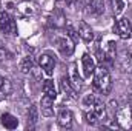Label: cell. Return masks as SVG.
Instances as JSON below:
<instances>
[{
  "label": "cell",
  "instance_id": "1",
  "mask_svg": "<svg viewBox=\"0 0 132 131\" xmlns=\"http://www.w3.org/2000/svg\"><path fill=\"white\" fill-rule=\"evenodd\" d=\"M111 88H112V80H111L109 69L103 65L95 68V71H94V90L98 91L100 94L106 96V94H109Z\"/></svg>",
  "mask_w": 132,
  "mask_h": 131
},
{
  "label": "cell",
  "instance_id": "2",
  "mask_svg": "<svg viewBox=\"0 0 132 131\" xmlns=\"http://www.w3.org/2000/svg\"><path fill=\"white\" fill-rule=\"evenodd\" d=\"M0 31L3 34H6V35H15L17 34L15 20L6 11H2L0 12Z\"/></svg>",
  "mask_w": 132,
  "mask_h": 131
},
{
  "label": "cell",
  "instance_id": "3",
  "mask_svg": "<svg viewBox=\"0 0 132 131\" xmlns=\"http://www.w3.org/2000/svg\"><path fill=\"white\" fill-rule=\"evenodd\" d=\"M115 119H117L118 128H123V130H131L132 128V110L129 106L118 110L115 114Z\"/></svg>",
  "mask_w": 132,
  "mask_h": 131
},
{
  "label": "cell",
  "instance_id": "4",
  "mask_svg": "<svg viewBox=\"0 0 132 131\" xmlns=\"http://www.w3.org/2000/svg\"><path fill=\"white\" fill-rule=\"evenodd\" d=\"M55 46L63 56H71L74 53V40L68 34L55 37Z\"/></svg>",
  "mask_w": 132,
  "mask_h": 131
},
{
  "label": "cell",
  "instance_id": "5",
  "mask_svg": "<svg viewBox=\"0 0 132 131\" xmlns=\"http://www.w3.org/2000/svg\"><path fill=\"white\" fill-rule=\"evenodd\" d=\"M114 33L117 34L118 37H121L123 40H128L132 37V28L131 23L128 19H118L114 25Z\"/></svg>",
  "mask_w": 132,
  "mask_h": 131
},
{
  "label": "cell",
  "instance_id": "6",
  "mask_svg": "<svg viewBox=\"0 0 132 131\" xmlns=\"http://www.w3.org/2000/svg\"><path fill=\"white\" fill-rule=\"evenodd\" d=\"M17 11H19V14L20 16H23V17H34V16H37V12H38V6L31 2V0H25V2H22L19 6H17Z\"/></svg>",
  "mask_w": 132,
  "mask_h": 131
},
{
  "label": "cell",
  "instance_id": "7",
  "mask_svg": "<svg viewBox=\"0 0 132 131\" xmlns=\"http://www.w3.org/2000/svg\"><path fill=\"white\" fill-rule=\"evenodd\" d=\"M38 63H40V68L45 71L46 76H52L54 66H55V59H54L51 54H48V53L42 54V56L38 57Z\"/></svg>",
  "mask_w": 132,
  "mask_h": 131
},
{
  "label": "cell",
  "instance_id": "8",
  "mask_svg": "<svg viewBox=\"0 0 132 131\" xmlns=\"http://www.w3.org/2000/svg\"><path fill=\"white\" fill-rule=\"evenodd\" d=\"M120 68L125 76L132 79V51H125L120 59Z\"/></svg>",
  "mask_w": 132,
  "mask_h": 131
},
{
  "label": "cell",
  "instance_id": "9",
  "mask_svg": "<svg viewBox=\"0 0 132 131\" xmlns=\"http://www.w3.org/2000/svg\"><path fill=\"white\" fill-rule=\"evenodd\" d=\"M40 106H42V114L46 117H52L54 116V97L45 94L40 100Z\"/></svg>",
  "mask_w": 132,
  "mask_h": 131
},
{
  "label": "cell",
  "instance_id": "10",
  "mask_svg": "<svg viewBox=\"0 0 132 131\" xmlns=\"http://www.w3.org/2000/svg\"><path fill=\"white\" fill-rule=\"evenodd\" d=\"M69 82H71V85H72V88L75 90V91H80L81 90V86H83V80H81V77L78 76V69H77V66L75 63H72V65L69 66Z\"/></svg>",
  "mask_w": 132,
  "mask_h": 131
},
{
  "label": "cell",
  "instance_id": "11",
  "mask_svg": "<svg viewBox=\"0 0 132 131\" xmlns=\"http://www.w3.org/2000/svg\"><path fill=\"white\" fill-rule=\"evenodd\" d=\"M81 66H83V76L85 77H91L94 76V71H95V62L94 59L89 56V54H83L81 56Z\"/></svg>",
  "mask_w": 132,
  "mask_h": 131
},
{
  "label": "cell",
  "instance_id": "12",
  "mask_svg": "<svg viewBox=\"0 0 132 131\" xmlns=\"http://www.w3.org/2000/svg\"><path fill=\"white\" fill-rule=\"evenodd\" d=\"M77 33L83 39V42H86V43H91L94 40V31H92V28L86 22H80L78 23V31Z\"/></svg>",
  "mask_w": 132,
  "mask_h": 131
},
{
  "label": "cell",
  "instance_id": "13",
  "mask_svg": "<svg viewBox=\"0 0 132 131\" xmlns=\"http://www.w3.org/2000/svg\"><path fill=\"white\" fill-rule=\"evenodd\" d=\"M60 88H62V93L65 94V97L68 99H77V91L72 88V85H71V82H69V77H66L63 76L62 79H60Z\"/></svg>",
  "mask_w": 132,
  "mask_h": 131
},
{
  "label": "cell",
  "instance_id": "14",
  "mask_svg": "<svg viewBox=\"0 0 132 131\" xmlns=\"http://www.w3.org/2000/svg\"><path fill=\"white\" fill-rule=\"evenodd\" d=\"M86 11L88 14H103L104 12V3L103 0H86Z\"/></svg>",
  "mask_w": 132,
  "mask_h": 131
},
{
  "label": "cell",
  "instance_id": "15",
  "mask_svg": "<svg viewBox=\"0 0 132 131\" xmlns=\"http://www.w3.org/2000/svg\"><path fill=\"white\" fill-rule=\"evenodd\" d=\"M0 123L6 128V130H15L19 127V119L9 113H5L0 116Z\"/></svg>",
  "mask_w": 132,
  "mask_h": 131
},
{
  "label": "cell",
  "instance_id": "16",
  "mask_svg": "<svg viewBox=\"0 0 132 131\" xmlns=\"http://www.w3.org/2000/svg\"><path fill=\"white\" fill-rule=\"evenodd\" d=\"M57 123H59L62 128H71V127H72V113H71L69 110H62V111L59 113Z\"/></svg>",
  "mask_w": 132,
  "mask_h": 131
},
{
  "label": "cell",
  "instance_id": "17",
  "mask_svg": "<svg viewBox=\"0 0 132 131\" xmlns=\"http://www.w3.org/2000/svg\"><path fill=\"white\" fill-rule=\"evenodd\" d=\"M34 60L31 56H26V57H23L22 59V62H20V71L23 72V74H29L31 71H32L34 68Z\"/></svg>",
  "mask_w": 132,
  "mask_h": 131
},
{
  "label": "cell",
  "instance_id": "18",
  "mask_svg": "<svg viewBox=\"0 0 132 131\" xmlns=\"http://www.w3.org/2000/svg\"><path fill=\"white\" fill-rule=\"evenodd\" d=\"M42 88H43V93L45 94H48V96H51V97H57V91H55V86H54V82L51 80V79H48V80H43V85H42Z\"/></svg>",
  "mask_w": 132,
  "mask_h": 131
},
{
  "label": "cell",
  "instance_id": "19",
  "mask_svg": "<svg viewBox=\"0 0 132 131\" xmlns=\"http://www.w3.org/2000/svg\"><path fill=\"white\" fill-rule=\"evenodd\" d=\"M85 117H86V122L89 123V125H97L100 122V117L98 114L94 111V110H91V111H88L86 114H85Z\"/></svg>",
  "mask_w": 132,
  "mask_h": 131
},
{
  "label": "cell",
  "instance_id": "20",
  "mask_svg": "<svg viewBox=\"0 0 132 131\" xmlns=\"http://www.w3.org/2000/svg\"><path fill=\"white\" fill-rule=\"evenodd\" d=\"M28 120H31V123H37L38 120V108L35 105H31L28 110Z\"/></svg>",
  "mask_w": 132,
  "mask_h": 131
},
{
  "label": "cell",
  "instance_id": "21",
  "mask_svg": "<svg viewBox=\"0 0 132 131\" xmlns=\"http://www.w3.org/2000/svg\"><path fill=\"white\" fill-rule=\"evenodd\" d=\"M111 2H112L114 14H115V16L121 14V12H123V9H125V3H123V0H111Z\"/></svg>",
  "mask_w": 132,
  "mask_h": 131
},
{
  "label": "cell",
  "instance_id": "22",
  "mask_svg": "<svg viewBox=\"0 0 132 131\" xmlns=\"http://www.w3.org/2000/svg\"><path fill=\"white\" fill-rule=\"evenodd\" d=\"M106 57H108V60L109 59H112V57H115V43L114 42H108V45H106Z\"/></svg>",
  "mask_w": 132,
  "mask_h": 131
},
{
  "label": "cell",
  "instance_id": "23",
  "mask_svg": "<svg viewBox=\"0 0 132 131\" xmlns=\"http://www.w3.org/2000/svg\"><path fill=\"white\" fill-rule=\"evenodd\" d=\"M95 100H97V99H95L94 94H86L85 99H83V105H85V106H92V105L95 103Z\"/></svg>",
  "mask_w": 132,
  "mask_h": 131
},
{
  "label": "cell",
  "instance_id": "24",
  "mask_svg": "<svg viewBox=\"0 0 132 131\" xmlns=\"http://www.w3.org/2000/svg\"><path fill=\"white\" fill-rule=\"evenodd\" d=\"M31 72L34 74V77H35L37 80H40V82H43V80H42V68H37V66H34V68H32V71H31Z\"/></svg>",
  "mask_w": 132,
  "mask_h": 131
},
{
  "label": "cell",
  "instance_id": "25",
  "mask_svg": "<svg viewBox=\"0 0 132 131\" xmlns=\"http://www.w3.org/2000/svg\"><path fill=\"white\" fill-rule=\"evenodd\" d=\"M66 34H68V35H69L74 42H75V40H77V37H78V33H75L71 26H68V28H66Z\"/></svg>",
  "mask_w": 132,
  "mask_h": 131
},
{
  "label": "cell",
  "instance_id": "26",
  "mask_svg": "<svg viewBox=\"0 0 132 131\" xmlns=\"http://www.w3.org/2000/svg\"><path fill=\"white\" fill-rule=\"evenodd\" d=\"M2 56H3V51H0V59H2Z\"/></svg>",
  "mask_w": 132,
  "mask_h": 131
},
{
  "label": "cell",
  "instance_id": "27",
  "mask_svg": "<svg viewBox=\"0 0 132 131\" xmlns=\"http://www.w3.org/2000/svg\"><path fill=\"white\" fill-rule=\"evenodd\" d=\"M57 2H63V0H57Z\"/></svg>",
  "mask_w": 132,
  "mask_h": 131
}]
</instances>
